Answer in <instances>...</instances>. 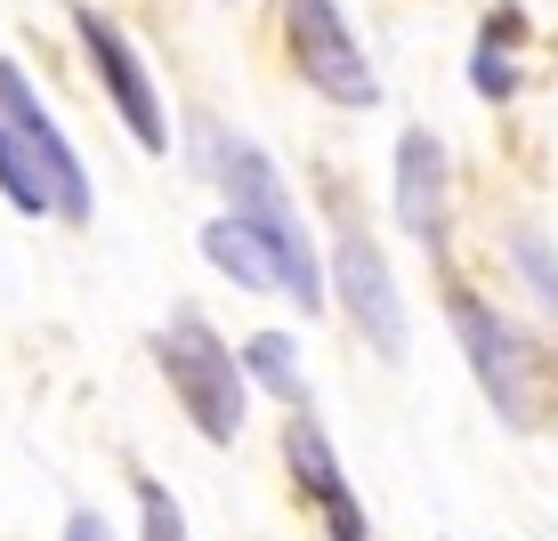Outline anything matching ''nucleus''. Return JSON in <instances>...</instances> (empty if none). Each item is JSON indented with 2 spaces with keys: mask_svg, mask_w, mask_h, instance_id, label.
Returning a JSON list of instances; mask_svg holds the SVG:
<instances>
[{
  "mask_svg": "<svg viewBox=\"0 0 558 541\" xmlns=\"http://www.w3.org/2000/svg\"><path fill=\"white\" fill-rule=\"evenodd\" d=\"M186 138H195V170L227 195V210H235V219L283 259V299H300V316H316V307H324V283H332V275H324L316 243H307V219H300L292 186H283V170L267 162L252 138H235L227 122H210V113H195V122H186Z\"/></svg>",
  "mask_w": 558,
  "mask_h": 541,
  "instance_id": "nucleus-1",
  "label": "nucleus"
},
{
  "mask_svg": "<svg viewBox=\"0 0 558 541\" xmlns=\"http://www.w3.org/2000/svg\"><path fill=\"white\" fill-rule=\"evenodd\" d=\"M446 316H453V340L470 356V380L486 389V404L502 413V429H543L550 420V396H558V364L550 347H534L502 307H486L477 292H446Z\"/></svg>",
  "mask_w": 558,
  "mask_h": 541,
  "instance_id": "nucleus-2",
  "label": "nucleus"
},
{
  "mask_svg": "<svg viewBox=\"0 0 558 541\" xmlns=\"http://www.w3.org/2000/svg\"><path fill=\"white\" fill-rule=\"evenodd\" d=\"M154 364H162L170 396H179V413L195 420L203 444H235L243 437V356L210 332L203 307H170V323L154 332Z\"/></svg>",
  "mask_w": 558,
  "mask_h": 541,
  "instance_id": "nucleus-3",
  "label": "nucleus"
},
{
  "mask_svg": "<svg viewBox=\"0 0 558 541\" xmlns=\"http://www.w3.org/2000/svg\"><path fill=\"white\" fill-rule=\"evenodd\" d=\"M283 49H292L300 82L316 89L324 106H380V73L373 57H364V41L349 33V16H340V0H283Z\"/></svg>",
  "mask_w": 558,
  "mask_h": 541,
  "instance_id": "nucleus-4",
  "label": "nucleus"
},
{
  "mask_svg": "<svg viewBox=\"0 0 558 541\" xmlns=\"http://www.w3.org/2000/svg\"><path fill=\"white\" fill-rule=\"evenodd\" d=\"M324 267H332V292H340V307H349V323L364 332V347H373V356H389V364H405L413 323H405V292H397L380 243L364 235V226H340Z\"/></svg>",
  "mask_w": 558,
  "mask_h": 541,
  "instance_id": "nucleus-5",
  "label": "nucleus"
},
{
  "mask_svg": "<svg viewBox=\"0 0 558 541\" xmlns=\"http://www.w3.org/2000/svg\"><path fill=\"white\" fill-rule=\"evenodd\" d=\"M73 41H82V57H89V73L106 82V98H113V113H122V130L138 138L146 153H170V113H162V98H154V73H146V57L130 49V33L113 25L106 9H73Z\"/></svg>",
  "mask_w": 558,
  "mask_h": 541,
  "instance_id": "nucleus-6",
  "label": "nucleus"
},
{
  "mask_svg": "<svg viewBox=\"0 0 558 541\" xmlns=\"http://www.w3.org/2000/svg\"><path fill=\"white\" fill-rule=\"evenodd\" d=\"M0 113L16 122V138L33 146V162H41V179H49V202H57V219L65 226H89V170H82V153H73V138L57 130V113L41 106V89L25 82V65L16 57H0Z\"/></svg>",
  "mask_w": 558,
  "mask_h": 541,
  "instance_id": "nucleus-7",
  "label": "nucleus"
},
{
  "mask_svg": "<svg viewBox=\"0 0 558 541\" xmlns=\"http://www.w3.org/2000/svg\"><path fill=\"white\" fill-rule=\"evenodd\" d=\"M283 469H292L300 501L324 517L332 541H373V517H364V501H356V485H349V469H340V453H332V437H324L316 413L283 420Z\"/></svg>",
  "mask_w": 558,
  "mask_h": 541,
  "instance_id": "nucleus-8",
  "label": "nucleus"
},
{
  "mask_svg": "<svg viewBox=\"0 0 558 541\" xmlns=\"http://www.w3.org/2000/svg\"><path fill=\"white\" fill-rule=\"evenodd\" d=\"M397 226L413 243L446 250V226H453V170H446V146L429 130H405L397 138Z\"/></svg>",
  "mask_w": 558,
  "mask_h": 541,
  "instance_id": "nucleus-9",
  "label": "nucleus"
},
{
  "mask_svg": "<svg viewBox=\"0 0 558 541\" xmlns=\"http://www.w3.org/2000/svg\"><path fill=\"white\" fill-rule=\"evenodd\" d=\"M203 259L219 267L227 283H243V292H283V259H276V250H267L252 226L235 219V210L203 226Z\"/></svg>",
  "mask_w": 558,
  "mask_h": 541,
  "instance_id": "nucleus-10",
  "label": "nucleus"
},
{
  "mask_svg": "<svg viewBox=\"0 0 558 541\" xmlns=\"http://www.w3.org/2000/svg\"><path fill=\"white\" fill-rule=\"evenodd\" d=\"M518 33H526V16H518V9H494L486 16V33H477V49H470V89H477V98H510V89H518V65H510Z\"/></svg>",
  "mask_w": 558,
  "mask_h": 541,
  "instance_id": "nucleus-11",
  "label": "nucleus"
},
{
  "mask_svg": "<svg viewBox=\"0 0 558 541\" xmlns=\"http://www.w3.org/2000/svg\"><path fill=\"white\" fill-rule=\"evenodd\" d=\"M0 195H9V210H25V219H57L49 179H41V162H33V146L16 138L9 113H0Z\"/></svg>",
  "mask_w": 558,
  "mask_h": 541,
  "instance_id": "nucleus-12",
  "label": "nucleus"
},
{
  "mask_svg": "<svg viewBox=\"0 0 558 541\" xmlns=\"http://www.w3.org/2000/svg\"><path fill=\"white\" fill-rule=\"evenodd\" d=\"M243 380H259L276 404H292V413H307V380H300V356H292V340L283 332H259V340H243Z\"/></svg>",
  "mask_w": 558,
  "mask_h": 541,
  "instance_id": "nucleus-13",
  "label": "nucleus"
},
{
  "mask_svg": "<svg viewBox=\"0 0 558 541\" xmlns=\"http://www.w3.org/2000/svg\"><path fill=\"white\" fill-rule=\"evenodd\" d=\"M510 259H518V275H526V292L543 299V316L558 323V259H550V243L534 235V226H510Z\"/></svg>",
  "mask_w": 558,
  "mask_h": 541,
  "instance_id": "nucleus-14",
  "label": "nucleus"
},
{
  "mask_svg": "<svg viewBox=\"0 0 558 541\" xmlns=\"http://www.w3.org/2000/svg\"><path fill=\"white\" fill-rule=\"evenodd\" d=\"M138 541H186V509L162 477H138Z\"/></svg>",
  "mask_w": 558,
  "mask_h": 541,
  "instance_id": "nucleus-15",
  "label": "nucleus"
},
{
  "mask_svg": "<svg viewBox=\"0 0 558 541\" xmlns=\"http://www.w3.org/2000/svg\"><path fill=\"white\" fill-rule=\"evenodd\" d=\"M65 541H113V533H106L98 509H73V517H65Z\"/></svg>",
  "mask_w": 558,
  "mask_h": 541,
  "instance_id": "nucleus-16",
  "label": "nucleus"
}]
</instances>
